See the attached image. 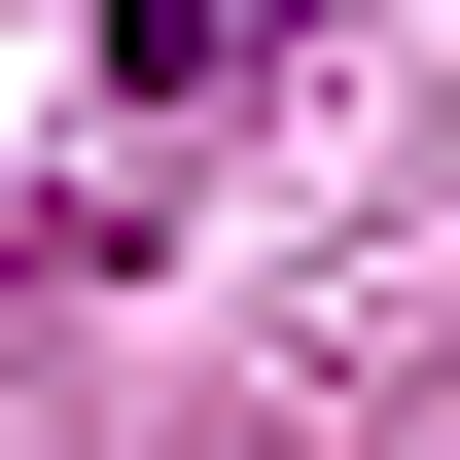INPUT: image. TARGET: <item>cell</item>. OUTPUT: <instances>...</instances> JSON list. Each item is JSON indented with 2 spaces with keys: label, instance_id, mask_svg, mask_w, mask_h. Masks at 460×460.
<instances>
[{
  "label": "cell",
  "instance_id": "1",
  "mask_svg": "<svg viewBox=\"0 0 460 460\" xmlns=\"http://www.w3.org/2000/svg\"><path fill=\"white\" fill-rule=\"evenodd\" d=\"M319 0H107V107H213V71H284Z\"/></svg>",
  "mask_w": 460,
  "mask_h": 460
}]
</instances>
